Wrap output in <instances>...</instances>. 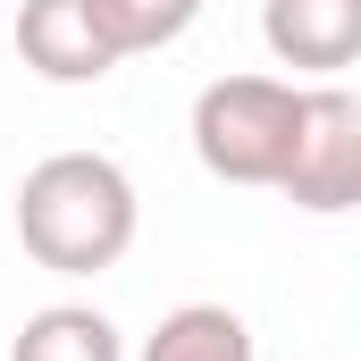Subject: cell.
Returning a JSON list of instances; mask_svg holds the SVG:
<instances>
[{"mask_svg":"<svg viewBox=\"0 0 361 361\" xmlns=\"http://www.w3.org/2000/svg\"><path fill=\"white\" fill-rule=\"evenodd\" d=\"M294 76H210L193 92V160L219 185H277L294 152Z\"/></svg>","mask_w":361,"mask_h":361,"instance_id":"cell-2","label":"cell"},{"mask_svg":"<svg viewBox=\"0 0 361 361\" xmlns=\"http://www.w3.org/2000/svg\"><path fill=\"white\" fill-rule=\"evenodd\" d=\"M135 361H261V353L227 302H177V311H160V328L143 336Z\"/></svg>","mask_w":361,"mask_h":361,"instance_id":"cell-7","label":"cell"},{"mask_svg":"<svg viewBox=\"0 0 361 361\" xmlns=\"http://www.w3.org/2000/svg\"><path fill=\"white\" fill-rule=\"evenodd\" d=\"M261 42L294 76H345L361 59V0H261Z\"/></svg>","mask_w":361,"mask_h":361,"instance_id":"cell-5","label":"cell"},{"mask_svg":"<svg viewBox=\"0 0 361 361\" xmlns=\"http://www.w3.org/2000/svg\"><path fill=\"white\" fill-rule=\"evenodd\" d=\"M101 17H109V34H118V51L135 59V51H169L193 34V17H202V0H92Z\"/></svg>","mask_w":361,"mask_h":361,"instance_id":"cell-8","label":"cell"},{"mask_svg":"<svg viewBox=\"0 0 361 361\" xmlns=\"http://www.w3.org/2000/svg\"><path fill=\"white\" fill-rule=\"evenodd\" d=\"M17 59L42 85H101L126 51L92 0H25L17 8Z\"/></svg>","mask_w":361,"mask_h":361,"instance_id":"cell-4","label":"cell"},{"mask_svg":"<svg viewBox=\"0 0 361 361\" xmlns=\"http://www.w3.org/2000/svg\"><path fill=\"white\" fill-rule=\"evenodd\" d=\"M143 202L109 152H51L17 185V244L51 277H101L135 252Z\"/></svg>","mask_w":361,"mask_h":361,"instance_id":"cell-1","label":"cell"},{"mask_svg":"<svg viewBox=\"0 0 361 361\" xmlns=\"http://www.w3.org/2000/svg\"><path fill=\"white\" fill-rule=\"evenodd\" d=\"M277 193L311 219H336L361 202V101L336 76L328 85H302V109H294V152H286V177Z\"/></svg>","mask_w":361,"mask_h":361,"instance_id":"cell-3","label":"cell"},{"mask_svg":"<svg viewBox=\"0 0 361 361\" xmlns=\"http://www.w3.org/2000/svg\"><path fill=\"white\" fill-rule=\"evenodd\" d=\"M8 361H126V336H118V319L92 311V302H51V311H34V319L17 328Z\"/></svg>","mask_w":361,"mask_h":361,"instance_id":"cell-6","label":"cell"}]
</instances>
